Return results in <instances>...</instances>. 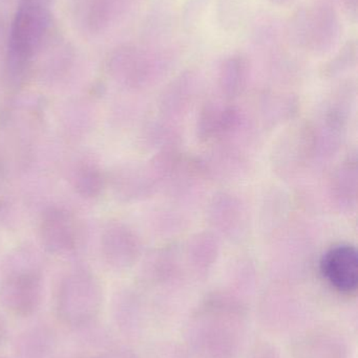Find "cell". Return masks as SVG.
<instances>
[{
  "instance_id": "7a4b0ae2",
  "label": "cell",
  "mask_w": 358,
  "mask_h": 358,
  "mask_svg": "<svg viewBox=\"0 0 358 358\" xmlns=\"http://www.w3.org/2000/svg\"><path fill=\"white\" fill-rule=\"evenodd\" d=\"M50 4L20 0L11 27L8 75L19 80L37 55L50 27Z\"/></svg>"
},
{
  "instance_id": "9c48e42d",
  "label": "cell",
  "mask_w": 358,
  "mask_h": 358,
  "mask_svg": "<svg viewBox=\"0 0 358 358\" xmlns=\"http://www.w3.org/2000/svg\"><path fill=\"white\" fill-rule=\"evenodd\" d=\"M6 338H8V325L4 317L0 315V347L6 343Z\"/></svg>"
},
{
  "instance_id": "8992f818",
  "label": "cell",
  "mask_w": 358,
  "mask_h": 358,
  "mask_svg": "<svg viewBox=\"0 0 358 358\" xmlns=\"http://www.w3.org/2000/svg\"><path fill=\"white\" fill-rule=\"evenodd\" d=\"M101 248L107 264L117 268L134 262L140 250L138 238L124 225L115 223L105 229L101 239Z\"/></svg>"
},
{
  "instance_id": "ba28073f",
  "label": "cell",
  "mask_w": 358,
  "mask_h": 358,
  "mask_svg": "<svg viewBox=\"0 0 358 358\" xmlns=\"http://www.w3.org/2000/svg\"><path fill=\"white\" fill-rule=\"evenodd\" d=\"M73 181L76 189L86 197H94L103 185L100 169L92 162H82L76 167Z\"/></svg>"
},
{
  "instance_id": "6da1fadb",
  "label": "cell",
  "mask_w": 358,
  "mask_h": 358,
  "mask_svg": "<svg viewBox=\"0 0 358 358\" xmlns=\"http://www.w3.org/2000/svg\"><path fill=\"white\" fill-rule=\"evenodd\" d=\"M43 273L33 252L17 250L0 265V305L13 315H35L43 300Z\"/></svg>"
},
{
  "instance_id": "30bf717a",
  "label": "cell",
  "mask_w": 358,
  "mask_h": 358,
  "mask_svg": "<svg viewBox=\"0 0 358 358\" xmlns=\"http://www.w3.org/2000/svg\"><path fill=\"white\" fill-rule=\"evenodd\" d=\"M29 1L43 2V3L50 4V0H29Z\"/></svg>"
},
{
  "instance_id": "52a82bcc",
  "label": "cell",
  "mask_w": 358,
  "mask_h": 358,
  "mask_svg": "<svg viewBox=\"0 0 358 358\" xmlns=\"http://www.w3.org/2000/svg\"><path fill=\"white\" fill-rule=\"evenodd\" d=\"M56 347L54 331L46 325L27 328L15 344L16 358H50Z\"/></svg>"
},
{
  "instance_id": "5b68a950",
  "label": "cell",
  "mask_w": 358,
  "mask_h": 358,
  "mask_svg": "<svg viewBox=\"0 0 358 358\" xmlns=\"http://www.w3.org/2000/svg\"><path fill=\"white\" fill-rule=\"evenodd\" d=\"M40 237L50 252H71L79 241L77 220L67 210L50 208L42 217Z\"/></svg>"
},
{
  "instance_id": "8fae6325",
  "label": "cell",
  "mask_w": 358,
  "mask_h": 358,
  "mask_svg": "<svg viewBox=\"0 0 358 358\" xmlns=\"http://www.w3.org/2000/svg\"><path fill=\"white\" fill-rule=\"evenodd\" d=\"M0 358H4V357H0Z\"/></svg>"
},
{
  "instance_id": "3957f363",
  "label": "cell",
  "mask_w": 358,
  "mask_h": 358,
  "mask_svg": "<svg viewBox=\"0 0 358 358\" xmlns=\"http://www.w3.org/2000/svg\"><path fill=\"white\" fill-rule=\"evenodd\" d=\"M102 305V290L92 273L71 271L61 279L55 296V310L61 323L71 329L94 325Z\"/></svg>"
},
{
  "instance_id": "277c9868",
  "label": "cell",
  "mask_w": 358,
  "mask_h": 358,
  "mask_svg": "<svg viewBox=\"0 0 358 358\" xmlns=\"http://www.w3.org/2000/svg\"><path fill=\"white\" fill-rule=\"evenodd\" d=\"M322 275L338 292L350 294L358 285V252L350 244H338L328 250L319 262Z\"/></svg>"
}]
</instances>
